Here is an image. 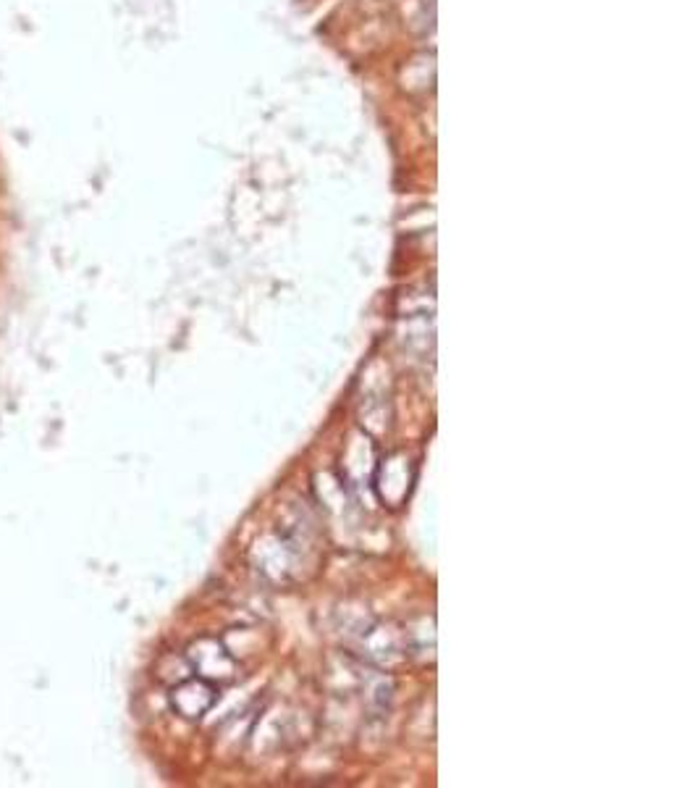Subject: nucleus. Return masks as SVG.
<instances>
[{
    "label": "nucleus",
    "mask_w": 700,
    "mask_h": 788,
    "mask_svg": "<svg viewBox=\"0 0 700 788\" xmlns=\"http://www.w3.org/2000/svg\"><path fill=\"white\" fill-rule=\"evenodd\" d=\"M399 84L409 95H426L436 84V55L417 53L409 61H404L399 72Z\"/></svg>",
    "instance_id": "obj_1"
}]
</instances>
